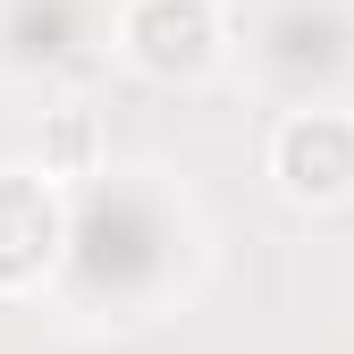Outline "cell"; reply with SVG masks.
I'll return each instance as SVG.
<instances>
[{
	"label": "cell",
	"mask_w": 354,
	"mask_h": 354,
	"mask_svg": "<svg viewBox=\"0 0 354 354\" xmlns=\"http://www.w3.org/2000/svg\"><path fill=\"white\" fill-rule=\"evenodd\" d=\"M270 186L287 211H346L354 203V110L346 102H304L270 127Z\"/></svg>",
	"instance_id": "obj_2"
},
{
	"label": "cell",
	"mask_w": 354,
	"mask_h": 354,
	"mask_svg": "<svg viewBox=\"0 0 354 354\" xmlns=\"http://www.w3.org/2000/svg\"><path fill=\"white\" fill-rule=\"evenodd\" d=\"M68 219L42 169H0V295H34L59 270Z\"/></svg>",
	"instance_id": "obj_3"
},
{
	"label": "cell",
	"mask_w": 354,
	"mask_h": 354,
	"mask_svg": "<svg viewBox=\"0 0 354 354\" xmlns=\"http://www.w3.org/2000/svg\"><path fill=\"white\" fill-rule=\"evenodd\" d=\"M228 0H118V59L144 84H203L228 68Z\"/></svg>",
	"instance_id": "obj_1"
},
{
	"label": "cell",
	"mask_w": 354,
	"mask_h": 354,
	"mask_svg": "<svg viewBox=\"0 0 354 354\" xmlns=\"http://www.w3.org/2000/svg\"><path fill=\"white\" fill-rule=\"evenodd\" d=\"M93 169H102V118L84 102L51 110L42 118V177H93Z\"/></svg>",
	"instance_id": "obj_4"
}]
</instances>
